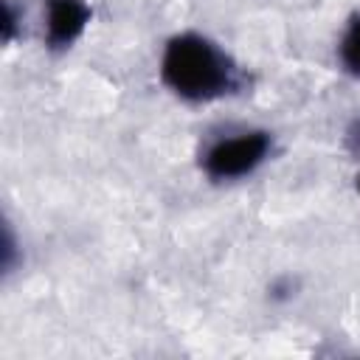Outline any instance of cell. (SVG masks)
Here are the masks:
<instances>
[{"label":"cell","mask_w":360,"mask_h":360,"mask_svg":"<svg viewBox=\"0 0 360 360\" xmlns=\"http://www.w3.org/2000/svg\"><path fill=\"white\" fill-rule=\"evenodd\" d=\"M160 76L166 87L186 101L219 98L239 82L231 56L200 34H180L169 39L160 59Z\"/></svg>","instance_id":"1"},{"label":"cell","mask_w":360,"mask_h":360,"mask_svg":"<svg viewBox=\"0 0 360 360\" xmlns=\"http://www.w3.org/2000/svg\"><path fill=\"white\" fill-rule=\"evenodd\" d=\"M267 152H270V135L264 129L242 132L236 138L217 141L205 152L202 169L214 180H236V177L250 174L267 158Z\"/></svg>","instance_id":"2"},{"label":"cell","mask_w":360,"mask_h":360,"mask_svg":"<svg viewBox=\"0 0 360 360\" xmlns=\"http://www.w3.org/2000/svg\"><path fill=\"white\" fill-rule=\"evenodd\" d=\"M87 22L90 8L84 0H45V42L51 48H70Z\"/></svg>","instance_id":"3"},{"label":"cell","mask_w":360,"mask_h":360,"mask_svg":"<svg viewBox=\"0 0 360 360\" xmlns=\"http://www.w3.org/2000/svg\"><path fill=\"white\" fill-rule=\"evenodd\" d=\"M338 51H340L343 68H346L349 73L360 76V17H354V20L349 22V28H346V34H343Z\"/></svg>","instance_id":"4"},{"label":"cell","mask_w":360,"mask_h":360,"mask_svg":"<svg viewBox=\"0 0 360 360\" xmlns=\"http://www.w3.org/2000/svg\"><path fill=\"white\" fill-rule=\"evenodd\" d=\"M357 191H360V177H357Z\"/></svg>","instance_id":"5"}]
</instances>
